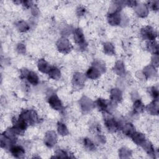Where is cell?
Here are the masks:
<instances>
[{
	"label": "cell",
	"mask_w": 159,
	"mask_h": 159,
	"mask_svg": "<svg viewBox=\"0 0 159 159\" xmlns=\"http://www.w3.org/2000/svg\"><path fill=\"white\" fill-rule=\"evenodd\" d=\"M105 124L109 131H116L119 128V124L118 122L114 119L109 116L105 118Z\"/></svg>",
	"instance_id": "obj_1"
},
{
	"label": "cell",
	"mask_w": 159,
	"mask_h": 159,
	"mask_svg": "<svg viewBox=\"0 0 159 159\" xmlns=\"http://www.w3.org/2000/svg\"><path fill=\"white\" fill-rule=\"evenodd\" d=\"M142 36L145 39L149 41H153L155 39L157 34L154 29L151 27H147L142 31Z\"/></svg>",
	"instance_id": "obj_2"
},
{
	"label": "cell",
	"mask_w": 159,
	"mask_h": 159,
	"mask_svg": "<svg viewBox=\"0 0 159 159\" xmlns=\"http://www.w3.org/2000/svg\"><path fill=\"white\" fill-rule=\"evenodd\" d=\"M57 142V136L54 132H48L45 137V142L46 145L50 147H52L55 145Z\"/></svg>",
	"instance_id": "obj_3"
},
{
	"label": "cell",
	"mask_w": 159,
	"mask_h": 159,
	"mask_svg": "<svg viewBox=\"0 0 159 159\" xmlns=\"http://www.w3.org/2000/svg\"><path fill=\"white\" fill-rule=\"evenodd\" d=\"M48 103L55 110H61L62 108V104L60 100L56 95H53L48 99Z\"/></svg>",
	"instance_id": "obj_4"
},
{
	"label": "cell",
	"mask_w": 159,
	"mask_h": 159,
	"mask_svg": "<svg viewBox=\"0 0 159 159\" xmlns=\"http://www.w3.org/2000/svg\"><path fill=\"white\" fill-rule=\"evenodd\" d=\"M10 151L12 155L16 158L22 157L23 155L25 154V151L21 146L13 145L11 147Z\"/></svg>",
	"instance_id": "obj_5"
},
{
	"label": "cell",
	"mask_w": 159,
	"mask_h": 159,
	"mask_svg": "<svg viewBox=\"0 0 159 159\" xmlns=\"http://www.w3.org/2000/svg\"><path fill=\"white\" fill-rule=\"evenodd\" d=\"M87 75L91 79H96L100 76V70L96 67H92L88 69Z\"/></svg>",
	"instance_id": "obj_6"
},
{
	"label": "cell",
	"mask_w": 159,
	"mask_h": 159,
	"mask_svg": "<svg viewBox=\"0 0 159 159\" xmlns=\"http://www.w3.org/2000/svg\"><path fill=\"white\" fill-rule=\"evenodd\" d=\"M133 141L137 145H142L145 142V136L139 132H134L131 136Z\"/></svg>",
	"instance_id": "obj_7"
},
{
	"label": "cell",
	"mask_w": 159,
	"mask_h": 159,
	"mask_svg": "<svg viewBox=\"0 0 159 159\" xmlns=\"http://www.w3.org/2000/svg\"><path fill=\"white\" fill-rule=\"evenodd\" d=\"M26 77H27L28 81H29V83H31V84H32L34 85L37 84L39 82L38 76L35 73H34L33 71H29Z\"/></svg>",
	"instance_id": "obj_8"
},
{
	"label": "cell",
	"mask_w": 159,
	"mask_h": 159,
	"mask_svg": "<svg viewBox=\"0 0 159 159\" xmlns=\"http://www.w3.org/2000/svg\"><path fill=\"white\" fill-rule=\"evenodd\" d=\"M38 67L40 71H41L43 73H48L50 70V67L48 64L45 62L44 60H41L39 64H38Z\"/></svg>",
	"instance_id": "obj_9"
},
{
	"label": "cell",
	"mask_w": 159,
	"mask_h": 159,
	"mask_svg": "<svg viewBox=\"0 0 159 159\" xmlns=\"http://www.w3.org/2000/svg\"><path fill=\"white\" fill-rule=\"evenodd\" d=\"M74 39H75V42L77 43L81 44L82 43L84 42V39L83 32H82L81 29H77L75 31V35H74Z\"/></svg>",
	"instance_id": "obj_10"
},
{
	"label": "cell",
	"mask_w": 159,
	"mask_h": 159,
	"mask_svg": "<svg viewBox=\"0 0 159 159\" xmlns=\"http://www.w3.org/2000/svg\"><path fill=\"white\" fill-rule=\"evenodd\" d=\"M48 74H49V77H51V78L54 79H58L60 77V71L55 67H52L51 68L49 71H48Z\"/></svg>",
	"instance_id": "obj_11"
},
{
	"label": "cell",
	"mask_w": 159,
	"mask_h": 159,
	"mask_svg": "<svg viewBox=\"0 0 159 159\" xmlns=\"http://www.w3.org/2000/svg\"><path fill=\"white\" fill-rule=\"evenodd\" d=\"M121 93L118 89H113L111 91V98L114 101H119L121 100Z\"/></svg>",
	"instance_id": "obj_12"
},
{
	"label": "cell",
	"mask_w": 159,
	"mask_h": 159,
	"mask_svg": "<svg viewBox=\"0 0 159 159\" xmlns=\"http://www.w3.org/2000/svg\"><path fill=\"white\" fill-rule=\"evenodd\" d=\"M124 132L126 135L131 137V136L134 133V128L132 124H127L124 128Z\"/></svg>",
	"instance_id": "obj_13"
},
{
	"label": "cell",
	"mask_w": 159,
	"mask_h": 159,
	"mask_svg": "<svg viewBox=\"0 0 159 159\" xmlns=\"http://www.w3.org/2000/svg\"><path fill=\"white\" fill-rule=\"evenodd\" d=\"M108 104L106 101L103 99H98L97 101V106L101 111H106L108 109Z\"/></svg>",
	"instance_id": "obj_14"
},
{
	"label": "cell",
	"mask_w": 159,
	"mask_h": 159,
	"mask_svg": "<svg viewBox=\"0 0 159 159\" xmlns=\"http://www.w3.org/2000/svg\"><path fill=\"white\" fill-rule=\"evenodd\" d=\"M134 109L136 112L140 113L144 110V106L140 100H137L134 104Z\"/></svg>",
	"instance_id": "obj_15"
},
{
	"label": "cell",
	"mask_w": 159,
	"mask_h": 159,
	"mask_svg": "<svg viewBox=\"0 0 159 159\" xmlns=\"http://www.w3.org/2000/svg\"><path fill=\"white\" fill-rule=\"evenodd\" d=\"M58 131L59 134H60L61 135H62V136L67 135V134H68V131H67V128L62 123H58Z\"/></svg>",
	"instance_id": "obj_16"
},
{
	"label": "cell",
	"mask_w": 159,
	"mask_h": 159,
	"mask_svg": "<svg viewBox=\"0 0 159 159\" xmlns=\"http://www.w3.org/2000/svg\"><path fill=\"white\" fill-rule=\"evenodd\" d=\"M104 49L106 53L107 52V51H109V54H112L114 52V48L111 43H106L104 45Z\"/></svg>",
	"instance_id": "obj_17"
},
{
	"label": "cell",
	"mask_w": 159,
	"mask_h": 159,
	"mask_svg": "<svg viewBox=\"0 0 159 159\" xmlns=\"http://www.w3.org/2000/svg\"><path fill=\"white\" fill-rule=\"evenodd\" d=\"M84 144L85 147H86L87 148H88L89 150H93L94 149V145L93 143L88 139H85L84 140Z\"/></svg>",
	"instance_id": "obj_18"
},
{
	"label": "cell",
	"mask_w": 159,
	"mask_h": 159,
	"mask_svg": "<svg viewBox=\"0 0 159 159\" xmlns=\"http://www.w3.org/2000/svg\"><path fill=\"white\" fill-rule=\"evenodd\" d=\"M152 95L153 96V97L155 99H157L158 98V90L155 88H152Z\"/></svg>",
	"instance_id": "obj_19"
}]
</instances>
